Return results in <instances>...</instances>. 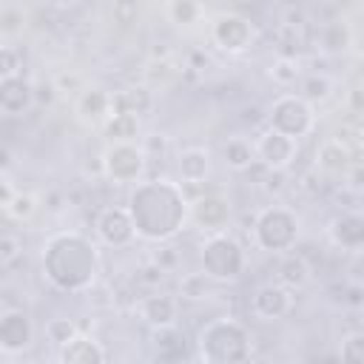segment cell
I'll return each instance as SVG.
<instances>
[{
    "mask_svg": "<svg viewBox=\"0 0 364 364\" xmlns=\"http://www.w3.org/2000/svg\"><path fill=\"white\" fill-rule=\"evenodd\" d=\"M256 154L262 156V162H264L267 168L282 171V168L290 162V156H293V136L284 134V131L270 128L267 134L259 136V142H256Z\"/></svg>",
    "mask_w": 364,
    "mask_h": 364,
    "instance_id": "6da1fadb",
    "label": "cell"
},
{
    "mask_svg": "<svg viewBox=\"0 0 364 364\" xmlns=\"http://www.w3.org/2000/svg\"><path fill=\"white\" fill-rule=\"evenodd\" d=\"M97 230H100V236H102L108 245H125V242L134 236V222H131L128 210L108 208V210L100 216Z\"/></svg>",
    "mask_w": 364,
    "mask_h": 364,
    "instance_id": "7a4b0ae2",
    "label": "cell"
},
{
    "mask_svg": "<svg viewBox=\"0 0 364 364\" xmlns=\"http://www.w3.org/2000/svg\"><path fill=\"white\" fill-rule=\"evenodd\" d=\"M213 37L219 40L222 48L228 51H239L247 46L250 40V26L242 20V17H233V14H225L216 20V28H213Z\"/></svg>",
    "mask_w": 364,
    "mask_h": 364,
    "instance_id": "3957f363",
    "label": "cell"
},
{
    "mask_svg": "<svg viewBox=\"0 0 364 364\" xmlns=\"http://www.w3.org/2000/svg\"><path fill=\"white\" fill-rule=\"evenodd\" d=\"M31 100H34V91L23 77H3V82H0V105H3V111L9 117L20 114L23 108H28Z\"/></svg>",
    "mask_w": 364,
    "mask_h": 364,
    "instance_id": "277c9868",
    "label": "cell"
},
{
    "mask_svg": "<svg viewBox=\"0 0 364 364\" xmlns=\"http://www.w3.org/2000/svg\"><path fill=\"white\" fill-rule=\"evenodd\" d=\"M0 338H3V350H20L31 341V324H28V316L20 313V310H9L3 316V324H0Z\"/></svg>",
    "mask_w": 364,
    "mask_h": 364,
    "instance_id": "5b68a950",
    "label": "cell"
},
{
    "mask_svg": "<svg viewBox=\"0 0 364 364\" xmlns=\"http://www.w3.org/2000/svg\"><path fill=\"white\" fill-rule=\"evenodd\" d=\"M151 108V94L145 88H128L111 97V111L114 114H145Z\"/></svg>",
    "mask_w": 364,
    "mask_h": 364,
    "instance_id": "8992f818",
    "label": "cell"
},
{
    "mask_svg": "<svg viewBox=\"0 0 364 364\" xmlns=\"http://www.w3.org/2000/svg\"><path fill=\"white\" fill-rule=\"evenodd\" d=\"M196 219L208 230H219L225 225V219H228V205L222 199H216V196H205V199L196 202Z\"/></svg>",
    "mask_w": 364,
    "mask_h": 364,
    "instance_id": "52a82bcc",
    "label": "cell"
},
{
    "mask_svg": "<svg viewBox=\"0 0 364 364\" xmlns=\"http://www.w3.org/2000/svg\"><path fill=\"white\" fill-rule=\"evenodd\" d=\"M142 310H145V318H148L151 324L168 327V324L173 321V316H176V301L168 299V296H151V299H145Z\"/></svg>",
    "mask_w": 364,
    "mask_h": 364,
    "instance_id": "ba28073f",
    "label": "cell"
},
{
    "mask_svg": "<svg viewBox=\"0 0 364 364\" xmlns=\"http://www.w3.org/2000/svg\"><path fill=\"white\" fill-rule=\"evenodd\" d=\"M179 171H182V179L188 182H202L205 173H208V154L199 151V148H191L179 156Z\"/></svg>",
    "mask_w": 364,
    "mask_h": 364,
    "instance_id": "9c48e42d",
    "label": "cell"
},
{
    "mask_svg": "<svg viewBox=\"0 0 364 364\" xmlns=\"http://www.w3.org/2000/svg\"><path fill=\"white\" fill-rule=\"evenodd\" d=\"M108 111H111V97H108L105 91L94 88V91H85V94L80 97V114H82L85 119H97V117H102V114H108Z\"/></svg>",
    "mask_w": 364,
    "mask_h": 364,
    "instance_id": "30bf717a",
    "label": "cell"
},
{
    "mask_svg": "<svg viewBox=\"0 0 364 364\" xmlns=\"http://www.w3.org/2000/svg\"><path fill=\"white\" fill-rule=\"evenodd\" d=\"M318 165L321 171H330V173L344 171L350 165V154L341 148V142H324L318 151Z\"/></svg>",
    "mask_w": 364,
    "mask_h": 364,
    "instance_id": "8fae6325",
    "label": "cell"
},
{
    "mask_svg": "<svg viewBox=\"0 0 364 364\" xmlns=\"http://www.w3.org/2000/svg\"><path fill=\"white\" fill-rule=\"evenodd\" d=\"M60 358H63V361H102L105 355H102V350H97L91 341H85V338H71Z\"/></svg>",
    "mask_w": 364,
    "mask_h": 364,
    "instance_id": "7c38bea8",
    "label": "cell"
},
{
    "mask_svg": "<svg viewBox=\"0 0 364 364\" xmlns=\"http://www.w3.org/2000/svg\"><path fill=\"white\" fill-rule=\"evenodd\" d=\"M225 159L230 168H247L253 162V145L245 139H228L225 142Z\"/></svg>",
    "mask_w": 364,
    "mask_h": 364,
    "instance_id": "4fadbf2b",
    "label": "cell"
},
{
    "mask_svg": "<svg viewBox=\"0 0 364 364\" xmlns=\"http://www.w3.org/2000/svg\"><path fill=\"white\" fill-rule=\"evenodd\" d=\"M108 134H111V139H117V142L134 139V136H136V117H134V114H111Z\"/></svg>",
    "mask_w": 364,
    "mask_h": 364,
    "instance_id": "5bb4252c",
    "label": "cell"
},
{
    "mask_svg": "<svg viewBox=\"0 0 364 364\" xmlns=\"http://www.w3.org/2000/svg\"><path fill=\"white\" fill-rule=\"evenodd\" d=\"M307 262L301 259V256H290V259H284V264H282V279L287 282V284H304L307 282Z\"/></svg>",
    "mask_w": 364,
    "mask_h": 364,
    "instance_id": "9a60e30c",
    "label": "cell"
},
{
    "mask_svg": "<svg viewBox=\"0 0 364 364\" xmlns=\"http://www.w3.org/2000/svg\"><path fill=\"white\" fill-rule=\"evenodd\" d=\"M210 293V284H208V276L205 273H191L182 279V296L188 299H205Z\"/></svg>",
    "mask_w": 364,
    "mask_h": 364,
    "instance_id": "2e32d148",
    "label": "cell"
},
{
    "mask_svg": "<svg viewBox=\"0 0 364 364\" xmlns=\"http://www.w3.org/2000/svg\"><path fill=\"white\" fill-rule=\"evenodd\" d=\"M321 43H324L327 51H341V48H347V28H344L341 23H330V26L324 28V34H321Z\"/></svg>",
    "mask_w": 364,
    "mask_h": 364,
    "instance_id": "e0dca14e",
    "label": "cell"
},
{
    "mask_svg": "<svg viewBox=\"0 0 364 364\" xmlns=\"http://www.w3.org/2000/svg\"><path fill=\"white\" fill-rule=\"evenodd\" d=\"M48 336H51V341H57V344H68L71 336H74V327H71L65 318H54V321L48 324Z\"/></svg>",
    "mask_w": 364,
    "mask_h": 364,
    "instance_id": "ac0fdd59",
    "label": "cell"
},
{
    "mask_svg": "<svg viewBox=\"0 0 364 364\" xmlns=\"http://www.w3.org/2000/svg\"><path fill=\"white\" fill-rule=\"evenodd\" d=\"M171 14L176 23H191L196 17V3L193 0H173L171 3Z\"/></svg>",
    "mask_w": 364,
    "mask_h": 364,
    "instance_id": "d6986e66",
    "label": "cell"
},
{
    "mask_svg": "<svg viewBox=\"0 0 364 364\" xmlns=\"http://www.w3.org/2000/svg\"><path fill=\"white\" fill-rule=\"evenodd\" d=\"M304 91H307L310 100H324L330 94V80L327 77H310L304 82Z\"/></svg>",
    "mask_w": 364,
    "mask_h": 364,
    "instance_id": "ffe728a7",
    "label": "cell"
},
{
    "mask_svg": "<svg viewBox=\"0 0 364 364\" xmlns=\"http://www.w3.org/2000/svg\"><path fill=\"white\" fill-rule=\"evenodd\" d=\"M6 210L9 213H14L17 219H23V216H31V210H34V199L31 196H23V193H17L9 205H6Z\"/></svg>",
    "mask_w": 364,
    "mask_h": 364,
    "instance_id": "44dd1931",
    "label": "cell"
},
{
    "mask_svg": "<svg viewBox=\"0 0 364 364\" xmlns=\"http://www.w3.org/2000/svg\"><path fill=\"white\" fill-rule=\"evenodd\" d=\"M114 11H117V20H119V23L125 26V23H131V17L136 14V6H134L131 0H117Z\"/></svg>",
    "mask_w": 364,
    "mask_h": 364,
    "instance_id": "7402d4cb",
    "label": "cell"
},
{
    "mask_svg": "<svg viewBox=\"0 0 364 364\" xmlns=\"http://www.w3.org/2000/svg\"><path fill=\"white\" fill-rule=\"evenodd\" d=\"M3 77H17V57H14L11 46L3 48Z\"/></svg>",
    "mask_w": 364,
    "mask_h": 364,
    "instance_id": "603a6c76",
    "label": "cell"
},
{
    "mask_svg": "<svg viewBox=\"0 0 364 364\" xmlns=\"http://www.w3.org/2000/svg\"><path fill=\"white\" fill-rule=\"evenodd\" d=\"M347 179L353 182V188H364V162H353L350 165V173H347Z\"/></svg>",
    "mask_w": 364,
    "mask_h": 364,
    "instance_id": "cb8c5ba5",
    "label": "cell"
},
{
    "mask_svg": "<svg viewBox=\"0 0 364 364\" xmlns=\"http://www.w3.org/2000/svg\"><path fill=\"white\" fill-rule=\"evenodd\" d=\"M14 256H17V242H14V236L6 233V236H3V262L9 264Z\"/></svg>",
    "mask_w": 364,
    "mask_h": 364,
    "instance_id": "d4e9b609",
    "label": "cell"
},
{
    "mask_svg": "<svg viewBox=\"0 0 364 364\" xmlns=\"http://www.w3.org/2000/svg\"><path fill=\"white\" fill-rule=\"evenodd\" d=\"M57 85H71V88H77V85H80V80H77V77H63Z\"/></svg>",
    "mask_w": 364,
    "mask_h": 364,
    "instance_id": "484cf974",
    "label": "cell"
}]
</instances>
